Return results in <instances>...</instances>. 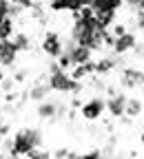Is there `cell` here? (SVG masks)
Segmentation results:
<instances>
[{
    "mask_svg": "<svg viewBox=\"0 0 144 159\" xmlns=\"http://www.w3.org/2000/svg\"><path fill=\"white\" fill-rule=\"evenodd\" d=\"M36 115H38L40 119L55 122V117H58V102H53V99H42V102H38Z\"/></svg>",
    "mask_w": 144,
    "mask_h": 159,
    "instance_id": "cell-12",
    "label": "cell"
},
{
    "mask_svg": "<svg viewBox=\"0 0 144 159\" xmlns=\"http://www.w3.org/2000/svg\"><path fill=\"white\" fill-rule=\"evenodd\" d=\"M80 106H82V99H80L78 95H73V99H71V108L75 111V108H80Z\"/></svg>",
    "mask_w": 144,
    "mask_h": 159,
    "instance_id": "cell-30",
    "label": "cell"
},
{
    "mask_svg": "<svg viewBox=\"0 0 144 159\" xmlns=\"http://www.w3.org/2000/svg\"><path fill=\"white\" fill-rule=\"evenodd\" d=\"M18 62V49L13 47L11 40H2L0 42V66L2 69H11Z\"/></svg>",
    "mask_w": 144,
    "mask_h": 159,
    "instance_id": "cell-9",
    "label": "cell"
},
{
    "mask_svg": "<svg viewBox=\"0 0 144 159\" xmlns=\"http://www.w3.org/2000/svg\"><path fill=\"white\" fill-rule=\"evenodd\" d=\"M144 113V102L140 97H127V106H124V117L135 119Z\"/></svg>",
    "mask_w": 144,
    "mask_h": 159,
    "instance_id": "cell-14",
    "label": "cell"
},
{
    "mask_svg": "<svg viewBox=\"0 0 144 159\" xmlns=\"http://www.w3.org/2000/svg\"><path fill=\"white\" fill-rule=\"evenodd\" d=\"M49 91H51V89L47 86V77H40L38 84L27 91V99H31V102H42V99L49 97Z\"/></svg>",
    "mask_w": 144,
    "mask_h": 159,
    "instance_id": "cell-13",
    "label": "cell"
},
{
    "mask_svg": "<svg viewBox=\"0 0 144 159\" xmlns=\"http://www.w3.org/2000/svg\"><path fill=\"white\" fill-rule=\"evenodd\" d=\"M102 157V150L100 148H91L87 152H80V159H100Z\"/></svg>",
    "mask_w": 144,
    "mask_h": 159,
    "instance_id": "cell-23",
    "label": "cell"
},
{
    "mask_svg": "<svg viewBox=\"0 0 144 159\" xmlns=\"http://www.w3.org/2000/svg\"><path fill=\"white\" fill-rule=\"evenodd\" d=\"M120 86L127 89V91H133L137 86H144V71L135 69V66H124L120 73Z\"/></svg>",
    "mask_w": 144,
    "mask_h": 159,
    "instance_id": "cell-4",
    "label": "cell"
},
{
    "mask_svg": "<svg viewBox=\"0 0 144 159\" xmlns=\"http://www.w3.org/2000/svg\"><path fill=\"white\" fill-rule=\"evenodd\" d=\"M109 31H111L113 38H118V35H122V33H127L129 29H127V25H122V22H113V27H111Z\"/></svg>",
    "mask_w": 144,
    "mask_h": 159,
    "instance_id": "cell-22",
    "label": "cell"
},
{
    "mask_svg": "<svg viewBox=\"0 0 144 159\" xmlns=\"http://www.w3.org/2000/svg\"><path fill=\"white\" fill-rule=\"evenodd\" d=\"M135 47H137V35H135L133 31H127V33H122V35H118V38L113 40L111 51H113V55L122 57L124 53H131Z\"/></svg>",
    "mask_w": 144,
    "mask_h": 159,
    "instance_id": "cell-6",
    "label": "cell"
},
{
    "mask_svg": "<svg viewBox=\"0 0 144 159\" xmlns=\"http://www.w3.org/2000/svg\"><path fill=\"white\" fill-rule=\"evenodd\" d=\"M135 27H137L140 31H144V18H135Z\"/></svg>",
    "mask_w": 144,
    "mask_h": 159,
    "instance_id": "cell-31",
    "label": "cell"
},
{
    "mask_svg": "<svg viewBox=\"0 0 144 159\" xmlns=\"http://www.w3.org/2000/svg\"><path fill=\"white\" fill-rule=\"evenodd\" d=\"M47 7H49V11H53V13H62V11H67V13H69V5H67V0H49Z\"/></svg>",
    "mask_w": 144,
    "mask_h": 159,
    "instance_id": "cell-19",
    "label": "cell"
},
{
    "mask_svg": "<svg viewBox=\"0 0 144 159\" xmlns=\"http://www.w3.org/2000/svg\"><path fill=\"white\" fill-rule=\"evenodd\" d=\"M120 62H122V57H118V55H102L98 62H95V73H93V75L104 77V75H109Z\"/></svg>",
    "mask_w": 144,
    "mask_h": 159,
    "instance_id": "cell-10",
    "label": "cell"
},
{
    "mask_svg": "<svg viewBox=\"0 0 144 159\" xmlns=\"http://www.w3.org/2000/svg\"><path fill=\"white\" fill-rule=\"evenodd\" d=\"M67 73H69L71 80H75V82H82V80H87L89 75L95 73V60H89V62H84V64H75V66H71Z\"/></svg>",
    "mask_w": 144,
    "mask_h": 159,
    "instance_id": "cell-11",
    "label": "cell"
},
{
    "mask_svg": "<svg viewBox=\"0 0 144 159\" xmlns=\"http://www.w3.org/2000/svg\"><path fill=\"white\" fill-rule=\"evenodd\" d=\"M140 142H142V146H144V130H142V135H140Z\"/></svg>",
    "mask_w": 144,
    "mask_h": 159,
    "instance_id": "cell-32",
    "label": "cell"
},
{
    "mask_svg": "<svg viewBox=\"0 0 144 159\" xmlns=\"http://www.w3.org/2000/svg\"><path fill=\"white\" fill-rule=\"evenodd\" d=\"M65 51L71 55V62H73V66H75V64H84V62H89V60H93V51H91V49H87V47H80V44L71 42V40L65 44Z\"/></svg>",
    "mask_w": 144,
    "mask_h": 159,
    "instance_id": "cell-8",
    "label": "cell"
},
{
    "mask_svg": "<svg viewBox=\"0 0 144 159\" xmlns=\"http://www.w3.org/2000/svg\"><path fill=\"white\" fill-rule=\"evenodd\" d=\"M100 159H109V157H107V155H104V152H102V157H100Z\"/></svg>",
    "mask_w": 144,
    "mask_h": 159,
    "instance_id": "cell-33",
    "label": "cell"
},
{
    "mask_svg": "<svg viewBox=\"0 0 144 159\" xmlns=\"http://www.w3.org/2000/svg\"><path fill=\"white\" fill-rule=\"evenodd\" d=\"M78 111H80V117L84 119V122H98V119H102V115L107 113L104 97L93 95V97L87 99V102H82V106Z\"/></svg>",
    "mask_w": 144,
    "mask_h": 159,
    "instance_id": "cell-3",
    "label": "cell"
},
{
    "mask_svg": "<svg viewBox=\"0 0 144 159\" xmlns=\"http://www.w3.org/2000/svg\"><path fill=\"white\" fill-rule=\"evenodd\" d=\"M65 51V40L60 38L58 31H47L45 38H42V53H47L49 57H58L60 53Z\"/></svg>",
    "mask_w": 144,
    "mask_h": 159,
    "instance_id": "cell-5",
    "label": "cell"
},
{
    "mask_svg": "<svg viewBox=\"0 0 144 159\" xmlns=\"http://www.w3.org/2000/svg\"><path fill=\"white\" fill-rule=\"evenodd\" d=\"M55 64H58L60 69H62V71H69V69L73 66V62H71V55H69L67 51H62V53H60V55L55 57Z\"/></svg>",
    "mask_w": 144,
    "mask_h": 159,
    "instance_id": "cell-20",
    "label": "cell"
},
{
    "mask_svg": "<svg viewBox=\"0 0 144 159\" xmlns=\"http://www.w3.org/2000/svg\"><path fill=\"white\" fill-rule=\"evenodd\" d=\"M13 86H16V82H13V77H11V75H9V77L5 75V77H2V82H0V89H2V91L7 93V91H13Z\"/></svg>",
    "mask_w": 144,
    "mask_h": 159,
    "instance_id": "cell-24",
    "label": "cell"
},
{
    "mask_svg": "<svg viewBox=\"0 0 144 159\" xmlns=\"http://www.w3.org/2000/svg\"><path fill=\"white\" fill-rule=\"evenodd\" d=\"M104 104H107V113L113 119L124 117V106H127V95L124 93H113L109 97H104Z\"/></svg>",
    "mask_w": 144,
    "mask_h": 159,
    "instance_id": "cell-7",
    "label": "cell"
},
{
    "mask_svg": "<svg viewBox=\"0 0 144 159\" xmlns=\"http://www.w3.org/2000/svg\"><path fill=\"white\" fill-rule=\"evenodd\" d=\"M9 2H11V5H18V7H22L25 11H27V9H33V5H36L33 0H9Z\"/></svg>",
    "mask_w": 144,
    "mask_h": 159,
    "instance_id": "cell-26",
    "label": "cell"
},
{
    "mask_svg": "<svg viewBox=\"0 0 144 159\" xmlns=\"http://www.w3.org/2000/svg\"><path fill=\"white\" fill-rule=\"evenodd\" d=\"M13 33H16L13 18H2V20H0V42H2V40H9Z\"/></svg>",
    "mask_w": 144,
    "mask_h": 159,
    "instance_id": "cell-18",
    "label": "cell"
},
{
    "mask_svg": "<svg viewBox=\"0 0 144 159\" xmlns=\"http://www.w3.org/2000/svg\"><path fill=\"white\" fill-rule=\"evenodd\" d=\"M95 20L100 29H111L113 22H118V11H95Z\"/></svg>",
    "mask_w": 144,
    "mask_h": 159,
    "instance_id": "cell-17",
    "label": "cell"
},
{
    "mask_svg": "<svg viewBox=\"0 0 144 159\" xmlns=\"http://www.w3.org/2000/svg\"><path fill=\"white\" fill-rule=\"evenodd\" d=\"M16 97H18V93H16V91H7V93H5V102H7V104H11Z\"/></svg>",
    "mask_w": 144,
    "mask_h": 159,
    "instance_id": "cell-29",
    "label": "cell"
},
{
    "mask_svg": "<svg viewBox=\"0 0 144 159\" xmlns=\"http://www.w3.org/2000/svg\"><path fill=\"white\" fill-rule=\"evenodd\" d=\"M9 9H11V2H9V0H0V20H2V18H9Z\"/></svg>",
    "mask_w": 144,
    "mask_h": 159,
    "instance_id": "cell-25",
    "label": "cell"
},
{
    "mask_svg": "<svg viewBox=\"0 0 144 159\" xmlns=\"http://www.w3.org/2000/svg\"><path fill=\"white\" fill-rule=\"evenodd\" d=\"M124 7V0H91L93 11H120Z\"/></svg>",
    "mask_w": 144,
    "mask_h": 159,
    "instance_id": "cell-15",
    "label": "cell"
},
{
    "mask_svg": "<svg viewBox=\"0 0 144 159\" xmlns=\"http://www.w3.org/2000/svg\"><path fill=\"white\" fill-rule=\"evenodd\" d=\"M9 40L13 42V47L18 49V53H27V51H31V35H27L25 31H16Z\"/></svg>",
    "mask_w": 144,
    "mask_h": 159,
    "instance_id": "cell-16",
    "label": "cell"
},
{
    "mask_svg": "<svg viewBox=\"0 0 144 159\" xmlns=\"http://www.w3.org/2000/svg\"><path fill=\"white\" fill-rule=\"evenodd\" d=\"M27 159H53V157H51V152H49V150H42V148H33V150L27 155Z\"/></svg>",
    "mask_w": 144,
    "mask_h": 159,
    "instance_id": "cell-21",
    "label": "cell"
},
{
    "mask_svg": "<svg viewBox=\"0 0 144 159\" xmlns=\"http://www.w3.org/2000/svg\"><path fill=\"white\" fill-rule=\"evenodd\" d=\"M42 146V130L40 128H20V130H16L13 133V137H11V148H9V157H27L33 148H40Z\"/></svg>",
    "mask_w": 144,
    "mask_h": 159,
    "instance_id": "cell-1",
    "label": "cell"
},
{
    "mask_svg": "<svg viewBox=\"0 0 144 159\" xmlns=\"http://www.w3.org/2000/svg\"><path fill=\"white\" fill-rule=\"evenodd\" d=\"M47 86H49L51 91H55V93L80 95V93H82V86H84V84H82V82H75V80H71L67 71L58 69L55 73H49V77H47Z\"/></svg>",
    "mask_w": 144,
    "mask_h": 159,
    "instance_id": "cell-2",
    "label": "cell"
},
{
    "mask_svg": "<svg viewBox=\"0 0 144 159\" xmlns=\"http://www.w3.org/2000/svg\"><path fill=\"white\" fill-rule=\"evenodd\" d=\"M67 152H69V148H58L55 152H51V157L53 159H67Z\"/></svg>",
    "mask_w": 144,
    "mask_h": 159,
    "instance_id": "cell-28",
    "label": "cell"
},
{
    "mask_svg": "<svg viewBox=\"0 0 144 159\" xmlns=\"http://www.w3.org/2000/svg\"><path fill=\"white\" fill-rule=\"evenodd\" d=\"M27 75H29V73H27V69H20V71H18V73H13L11 77H13V82H16V84H22L25 80H27Z\"/></svg>",
    "mask_w": 144,
    "mask_h": 159,
    "instance_id": "cell-27",
    "label": "cell"
}]
</instances>
